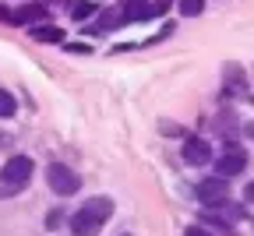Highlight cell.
I'll list each match as a JSON object with an SVG mask.
<instances>
[{"mask_svg": "<svg viewBox=\"0 0 254 236\" xmlns=\"http://www.w3.org/2000/svg\"><path fill=\"white\" fill-rule=\"evenodd\" d=\"M113 215V201L110 197H88L85 205L71 215V233L74 236H92V233H99Z\"/></svg>", "mask_w": 254, "mask_h": 236, "instance_id": "6da1fadb", "label": "cell"}, {"mask_svg": "<svg viewBox=\"0 0 254 236\" xmlns=\"http://www.w3.org/2000/svg\"><path fill=\"white\" fill-rule=\"evenodd\" d=\"M32 159L28 155H14V159H7V166H4V173H0V194H11V190H21L28 180H32Z\"/></svg>", "mask_w": 254, "mask_h": 236, "instance_id": "7a4b0ae2", "label": "cell"}, {"mask_svg": "<svg viewBox=\"0 0 254 236\" xmlns=\"http://www.w3.org/2000/svg\"><path fill=\"white\" fill-rule=\"evenodd\" d=\"M194 194H198V201H201L205 208H226L230 205V187H226V180H219V177L201 180L194 187Z\"/></svg>", "mask_w": 254, "mask_h": 236, "instance_id": "3957f363", "label": "cell"}, {"mask_svg": "<svg viewBox=\"0 0 254 236\" xmlns=\"http://www.w3.org/2000/svg\"><path fill=\"white\" fill-rule=\"evenodd\" d=\"M46 180H50V187H53L60 197H67V194H74V190L81 187L78 173L71 170V166H64V162H50V170H46Z\"/></svg>", "mask_w": 254, "mask_h": 236, "instance_id": "277c9868", "label": "cell"}, {"mask_svg": "<svg viewBox=\"0 0 254 236\" xmlns=\"http://www.w3.org/2000/svg\"><path fill=\"white\" fill-rule=\"evenodd\" d=\"M247 170V155L244 152H226L215 159V177L219 180H230V177H240Z\"/></svg>", "mask_w": 254, "mask_h": 236, "instance_id": "5b68a950", "label": "cell"}, {"mask_svg": "<svg viewBox=\"0 0 254 236\" xmlns=\"http://www.w3.org/2000/svg\"><path fill=\"white\" fill-rule=\"evenodd\" d=\"M212 159V145L205 141V138H194V134H190V138L184 141V162H190V166H205Z\"/></svg>", "mask_w": 254, "mask_h": 236, "instance_id": "8992f818", "label": "cell"}, {"mask_svg": "<svg viewBox=\"0 0 254 236\" xmlns=\"http://www.w3.org/2000/svg\"><path fill=\"white\" fill-rule=\"evenodd\" d=\"M46 18V7L43 4H25V7H18L14 14H11V25H36V21H43Z\"/></svg>", "mask_w": 254, "mask_h": 236, "instance_id": "52a82bcc", "label": "cell"}, {"mask_svg": "<svg viewBox=\"0 0 254 236\" xmlns=\"http://www.w3.org/2000/svg\"><path fill=\"white\" fill-rule=\"evenodd\" d=\"M32 39L36 43H64V28H57V25H32Z\"/></svg>", "mask_w": 254, "mask_h": 236, "instance_id": "ba28073f", "label": "cell"}, {"mask_svg": "<svg viewBox=\"0 0 254 236\" xmlns=\"http://www.w3.org/2000/svg\"><path fill=\"white\" fill-rule=\"evenodd\" d=\"M148 7V0H124V7H120V21H141V11Z\"/></svg>", "mask_w": 254, "mask_h": 236, "instance_id": "9c48e42d", "label": "cell"}, {"mask_svg": "<svg viewBox=\"0 0 254 236\" xmlns=\"http://www.w3.org/2000/svg\"><path fill=\"white\" fill-rule=\"evenodd\" d=\"M117 25H124V21H120V14H117V11H103V14H99V21H95L88 32H110V28H117Z\"/></svg>", "mask_w": 254, "mask_h": 236, "instance_id": "30bf717a", "label": "cell"}, {"mask_svg": "<svg viewBox=\"0 0 254 236\" xmlns=\"http://www.w3.org/2000/svg\"><path fill=\"white\" fill-rule=\"evenodd\" d=\"M95 14V4H92V0H74V4H71V18L74 21H85V18H92Z\"/></svg>", "mask_w": 254, "mask_h": 236, "instance_id": "8fae6325", "label": "cell"}, {"mask_svg": "<svg viewBox=\"0 0 254 236\" xmlns=\"http://www.w3.org/2000/svg\"><path fill=\"white\" fill-rule=\"evenodd\" d=\"M177 7H180L184 18H198L205 11V0H177Z\"/></svg>", "mask_w": 254, "mask_h": 236, "instance_id": "7c38bea8", "label": "cell"}, {"mask_svg": "<svg viewBox=\"0 0 254 236\" xmlns=\"http://www.w3.org/2000/svg\"><path fill=\"white\" fill-rule=\"evenodd\" d=\"M14 113H18V103H14V95H11L7 88H0V117L7 120V117H14Z\"/></svg>", "mask_w": 254, "mask_h": 236, "instance_id": "4fadbf2b", "label": "cell"}, {"mask_svg": "<svg viewBox=\"0 0 254 236\" xmlns=\"http://www.w3.org/2000/svg\"><path fill=\"white\" fill-rule=\"evenodd\" d=\"M170 4H173V0H155V4H148V7L141 11V21H152V18H163Z\"/></svg>", "mask_w": 254, "mask_h": 236, "instance_id": "5bb4252c", "label": "cell"}, {"mask_svg": "<svg viewBox=\"0 0 254 236\" xmlns=\"http://www.w3.org/2000/svg\"><path fill=\"white\" fill-rule=\"evenodd\" d=\"M184 236H212V233H208V229H201V226H190Z\"/></svg>", "mask_w": 254, "mask_h": 236, "instance_id": "9a60e30c", "label": "cell"}, {"mask_svg": "<svg viewBox=\"0 0 254 236\" xmlns=\"http://www.w3.org/2000/svg\"><path fill=\"white\" fill-rule=\"evenodd\" d=\"M11 14H14V11H7V7H0V21H4V25H11Z\"/></svg>", "mask_w": 254, "mask_h": 236, "instance_id": "2e32d148", "label": "cell"}, {"mask_svg": "<svg viewBox=\"0 0 254 236\" xmlns=\"http://www.w3.org/2000/svg\"><path fill=\"white\" fill-rule=\"evenodd\" d=\"M244 197H247V201H251V205H254V180L247 183V190H244Z\"/></svg>", "mask_w": 254, "mask_h": 236, "instance_id": "e0dca14e", "label": "cell"}]
</instances>
